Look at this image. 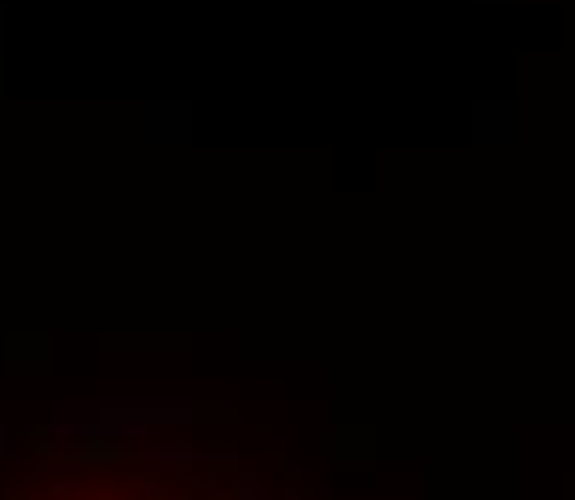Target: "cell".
Returning a JSON list of instances; mask_svg holds the SVG:
<instances>
[{
    "mask_svg": "<svg viewBox=\"0 0 575 500\" xmlns=\"http://www.w3.org/2000/svg\"><path fill=\"white\" fill-rule=\"evenodd\" d=\"M151 500H180V495H151ZM210 500H267L257 489H233V495H210Z\"/></svg>",
    "mask_w": 575,
    "mask_h": 500,
    "instance_id": "cell-1",
    "label": "cell"
}]
</instances>
